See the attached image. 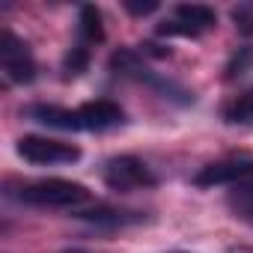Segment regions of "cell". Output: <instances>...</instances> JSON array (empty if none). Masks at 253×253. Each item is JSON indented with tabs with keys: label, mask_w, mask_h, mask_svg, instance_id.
<instances>
[{
	"label": "cell",
	"mask_w": 253,
	"mask_h": 253,
	"mask_svg": "<svg viewBox=\"0 0 253 253\" xmlns=\"http://www.w3.org/2000/svg\"><path fill=\"white\" fill-rule=\"evenodd\" d=\"M107 66H110V72L119 75V78H131V81H140V84L152 86L161 98H170V101H176V104H194V92H191V89H185V86L176 84V81H167V78L155 75V72L140 60V54L131 51V48L113 51Z\"/></svg>",
	"instance_id": "cell-1"
},
{
	"label": "cell",
	"mask_w": 253,
	"mask_h": 253,
	"mask_svg": "<svg viewBox=\"0 0 253 253\" xmlns=\"http://www.w3.org/2000/svg\"><path fill=\"white\" fill-rule=\"evenodd\" d=\"M12 197L33 209H75L89 200V191L72 179H36L21 185Z\"/></svg>",
	"instance_id": "cell-2"
},
{
	"label": "cell",
	"mask_w": 253,
	"mask_h": 253,
	"mask_svg": "<svg viewBox=\"0 0 253 253\" xmlns=\"http://www.w3.org/2000/svg\"><path fill=\"white\" fill-rule=\"evenodd\" d=\"M101 179L116 194H131V191H143V188H155L158 185L152 167L146 161L134 158V155H116V158L104 161Z\"/></svg>",
	"instance_id": "cell-3"
},
{
	"label": "cell",
	"mask_w": 253,
	"mask_h": 253,
	"mask_svg": "<svg viewBox=\"0 0 253 253\" xmlns=\"http://www.w3.org/2000/svg\"><path fill=\"white\" fill-rule=\"evenodd\" d=\"M15 152L30 161V164H75L81 161V146L66 143V140H54V137H39V134H24L15 143Z\"/></svg>",
	"instance_id": "cell-4"
},
{
	"label": "cell",
	"mask_w": 253,
	"mask_h": 253,
	"mask_svg": "<svg viewBox=\"0 0 253 253\" xmlns=\"http://www.w3.org/2000/svg\"><path fill=\"white\" fill-rule=\"evenodd\" d=\"M217 27V12L206 3H179L170 21L158 24V36H200Z\"/></svg>",
	"instance_id": "cell-5"
},
{
	"label": "cell",
	"mask_w": 253,
	"mask_h": 253,
	"mask_svg": "<svg viewBox=\"0 0 253 253\" xmlns=\"http://www.w3.org/2000/svg\"><path fill=\"white\" fill-rule=\"evenodd\" d=\"M0 69L9 84H30L36 81V60L24 39L3 30L0 33Z\"/></svg>",
	"instance_id": "cell-6"
},
{
	"label": "cell",
	"mask_w": 253,
	"mask_h": 253,
	"mask_svg": "<svg viewBox=\"0 0 253 253\" xmlns=\"http://www.w3.org/2000/svg\"><path fill=\"white\" fill-rule=\"evenodd\" d=\"M253 179V161L250 158H229V161H214L206 164L194 173V185L197 188H214V185H238Z\"/></svg>",
	"instance_id": "cell-7"
},
{
	"label": "cell",
	"mask_w": 253,
	"mask_h": 253,
	"mask_svg": "<svg viewBox=\"0 0 253 253\" xmlns=\"http://www.w3.org/2000/svg\"><path fill=\"white\" fill-rule=\"evenodd\" d=\"M125 122V110L110 98H95L78 107V128L81 131H110Z\"/></svg>",
	"instance_id": "cell-8"
},
{
	"label": "cell",
	"mask_w": 253,
	"mask_h": 253,
	"mask_svg": "<svg viewBox=\"0 0 253 253\" xmlns=\"http://www.w3.org/2000/svg\"><path fill=\"white\" fill-rule=\"evenodd\" d=\"M78 220H86V223H95V226H107V229H116V226H137L146 220V211H134V209H113V206H95V209H86V211H75Z\"/></svg>",
	"instance_id": "cell-9"
},
{
	"label": "cell",
	"mask_w": 253,
	"mask_h": 253,
	"mask_svg": "<svg viewBox=\"0 0 253 253\" xmlns=\"http://www.w3.org/2000/svg\"><path fill=\"white\" fill-rule=\"evenodd\" d=\"M78 42L84 45H98L104 42V24H101V12L92 3H84L78 12Z\"/></svg>",
	"instance_id": "cell-10"
},
{
	"label": "cell",
	"mask_w": 253,
	"mask_h": 253,
	"mask_svg": "<svg viewBox=\"0 0 253 253\" xmlns=\"http://www.w3.org/2000/svg\"><path fill=\"white\" fill-rule=\"evenodd\" d=\"M226 206H229V211L238 220H244V223L253 226V179L232 185V191L226 194Z\"/></svg>",
	"instance_id": "cell-11"
},
{
	"label": "cell",
	"mask_w": 253,
	"mask_h": 253,
	"mask_svg": "<svg viewBox=\"0 0 253 253\" xmlns=\"http://www.w3.org/2000/svg\"><path fill=\"white\" fill-rule=\"evenodd\" d=\"M223 122L226 125H247V122H253V86H247L244 92H238L235 98H229L223 104Z\"/></svg>",
	"instance_id": "cell-12"
},
{
	"label": "cell",
	"mask_w": 253,
	"mask_h": 253,
	"mask_svg": "<svg viewBox=\"0 0 253 253\" xmlns=\"http://www.w3.org/2000/svg\"><path fill=\"white\" fill-rule=\"evenodd\" d=\"M89 69V45L75 42L63 57V78H78Z\"/></svg>",
	"instance_id": "cell-13"
},
{
	"label": "cell",
	"mask_w": 253,
	"mask_h": 253,
	"mask_svg": "<svg viewBox=\"0 0 253 253\" xmlns=\"http://www.w3.org/2000/svg\"><path fill=\"white\" fill-rule=\"evenodd\" d=\"M250 69H253V48H250V45H241V48H235L232 57L226 60V66H223V78H226V81H235V78L247 75Z\"/></svg>",
	"instance_id": "cell-14"
},
{
	"label": "cell",
	"mask_w": 253,
	"mask_h": 253,
	"mask_svg": "<svg viewBox=\"0 0 253 253\" xmlns=\"http://www.w3.org/2000/svg\"><path fill=\"white\" fill-rule=\"evenodd\" d=\"M232 21L238 27L241 36H253V3H241V6H232Z\"/></svg>",
	"instance_id": "cell-15"
},
{
	"label": "cell",
	"mask_w": 253,
	"mask_h": 253,
	"mask_svg": "<svg viewBox=\"0 0 253 253\" xmlns=\"http://www.w3.org/2000/svg\"><path fill=\"white\" fill-rule=\"evenodd\" d=\"M125 12H131V15H152L155 9H158V0H146V3H140V0H125Z\"/></svg>",
	"instance_id": "cell-16"
},
{
	"label": "cell",
	"mask_w": 253,
	"mask_h": 253,
	"mask_svg": "<svg viewBox=\"0 0 253 253\" xmlns=\"http://www.w3.org/2000/svg\"><path fill=\"white\" fill-rule=\"evenodd\" d=\"M66 253H84V250H66Z\"/></svg>",
	"instance_id": "cell-17"
},
{
	"label": "cell",
	"mask_w": 253,
	"mask_h": 253,
	"mask_svg": "<svg viewBox=\"0 0 253 253\" xmlns=\"http://www.w3.org/2000/svg\"><path fill=\"white\" fill-rule=\"evenodd\" d=\"M173 253H182V250H173Z\"/></svg>",
	"instance_id": "cell-18"
}]
</instances>
